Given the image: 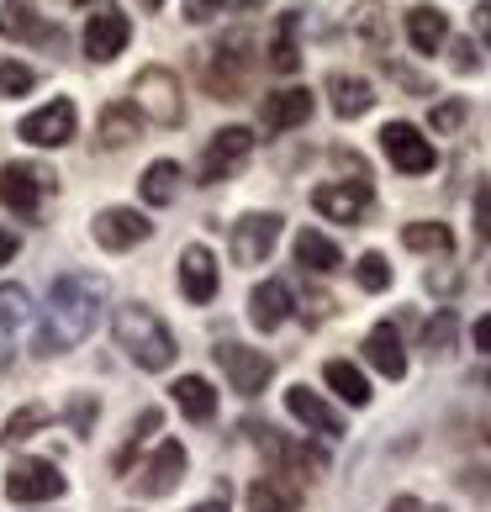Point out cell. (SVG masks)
I'll return each mask as SVG.
<instances>
[{
    "mask_svg": "<svg viewBox=\"0 0 491 512\" xmlns=\"http://www.w3.org/2000/svg\"><path fill=\"white\" fill-rule=\"evenodd\" d=\"M249 69H254V59H249V32H228L212 53H206L201 80H206V90H212L217 101H238L243 90H249Z\"/></svg>",
    "mask_w": 491,
    "mask_h": 512,
    "instance_id": "obj_3",
    "label": "cell"
},
{
    "mask_svg": "<svg viewBox=\"0 0 491 512\" xmlns=\"http://www.w3.org/2000/svg\"><path fill=\"white\" fill-rule=\"evenodd\" d=\"M143 6H164V0H143Z\"/></svg>",
    "mask_w": 491,
    "mask_h": 512,
    "instance_id": "obj_49",
    "label": "cell"
},
{
    "mask_svg": "<svg viewBox=\"0 0 491 512\" xmlns=\"http://www.w3.org/2000/svg\"><path fill=\"white\" fill-rule=\"evenodd\" d=\"M286 412L296 417L301 428L323 433V439H338V433H344V417H338L333 402H323L312 386H291V391H286Z\"/></svg>",
    "mask_w": 491,
    "mask_h": 512,
    "instance_id": "obj_17",
    "label": "cell"
},
{
    "mask_svg": "<svg viewBox=\"0 0 491 512\" xmlns=\"http://www.w3.org/2000/svg\"><path fill=\"white\" fill-rule=\"evenodd\" d=\"M101 307H106V280H101V275H90V270L64 275L59 286L48 291V307H43V317H37L32 349H37V354H64V349H74L80 338L96 333Z\"/></svg>",
    "mask_w": 491,
    "mask_h": 512,
    "instance_id": "obj_1",
    "label": "cell"
},
{
    "mask_svg": "<svg viewBox=\"0 0 491 512\" xmlns=\"http://www.w3.org/2000/svg\"><path fill=\"white\" fill-rule=\"evenodd\" d=\"M48 191H53L48 169H37V164H0V206L16 212L22 222H32L37 212H43Z\"/></svg>",
    "mask_w": 491,
    "mask_h": 512,
    "instance_id": "obj_5",
    "label": "cell"
},
{
    "mask_svg": "<svg viewBox=\"0 0 491 512\" xmlns=\"http://www.w3.org/2000/svg\"><path fill=\"white\" fill-rule=\"evenodd\" d=\"M90 417H96V402H74V407H69V423L80 428V433L90 428Z\"/></svg>",
    "mask_w": 491,
    "mask_h": 512,
    "instance_id": "obj_43",
    "label": "cell"
},
{
    "mask_svg": "<svg viewBox=\"0 0 491 512\" xmlns=\"http://www.w3.org/2000/svg\"><path fill=\"white\" fill-rule=\"evenodd\" d=\"M249 512H296V502L275 481H254L249 486Z\"/></svg>",
    "mask_w": 491,
    "mask_h": 512,
    "instance_id": "obj_33",
    "label": "cell"
},
{
    "mask_svg": "<svg viewBox=\"0 0 491 512\" xmlns=\"http://www.w3.org/2000/svg\"><path fill=\"white\" fill-rule=\"evenodd\" d=\"M175 191H180V164H175V159H154V164L143 169L138 196H143L148 206H169V201H175Z\"/></svg>",
    "mask_w": 491,
    "mask_h": 512,
    "instance_id": "obj_27",
    "label": "cell"
},
{
    "mask_svg": "<svg viewBox=\"0 0 491 512\" xmlns=\"http://www.w3.org/2000/svg\"><path fill=\"white\" fill-rule=\"evenodd\" d=\"M449 64H455L460 74H470V69H476V48H470L465 37H460V43H449Z\"/></svg>",
    "mask_w": 491,
    "mask_h": 512,
    "instance_id": "obj_42",
    "label": "cell"
},
{
    "mask_svg": "<svg viewBox=\"0 0 491 512\" xmlns=\"http://www.w3.org/2000/svg\"><path fill=\"white\" fill-rule=\"evenodd\" d=\"M132 106H138V117H154L164 127H180L185 122V101H180V80L159 64L138 69V80H132Z\"/></svg>",
    "mask_w": 491,
    "mask_h": 512,
    "instance_id": "obj_4",
    "label": "cell"
},
{
    "mask_svg": "<svg viewBox=\"0 0 491 512\" xmlns=\"http://www.w3.org/2000/svg\"><path fill=\"white\" fill-rule=\"evenodd\" d=\"M111 333H117V349L132 359L138 370H169L175 365V333L164 328V317L154 307H143V301H127V307H117V322H111Z\"/></svg>",
    "mask_w": 491,
    "mask_h": 512,
    "instance_id": "obj_2",
    "label": "cell"
},
{
    "mask_svg": "<svg viewBox=\"0 0 491 512\" xmlns=\"http://www.w3.org/2000/svg\"><path fill=\"white\" fill-rule=\"evenodd\" d=\"M328 96H333V111L344 122L365 117V111L375 106V90H370V80H360V74H328Z\"/></svg>",
    "mask_w": 491,
    "mask_h": 512,
    "instance_id": "obj_21",
    "label": "cell"
},
{
    "mask_svg": "<svg viewBox=\"0 0 491 512\" xmlns=\"http://www.w3.org/2000/svg\"><path fill=\"white\" fill-rule=\"evenodd\" d=\"M37 85V74L27 64H16V59H0V101H11V96H27V90Z\"/></svg>",
    "mask_w": 491,
    "mask_h": 512,
    "instance_id": "obj_34",
    "label": "cell"
},
{
    "mask_svg": "<svg viewBox=\"0 0 491 512\" xmlns=\"http://www.w3.org/2000/svg\"><path fill=\"white\" fill-rule=\"evenodd\" d=\"M180 481H185V444L180 439H164L154 454H148L138 491H143V497H169Z\"/></svg>",
    "mask_w": 491,
    "mask_h": 512,
    "instance_id": "obj_15",
    "label": "cell"
},
{
    "mask_svg": "<svg viewBox=\"0 0 491 512\" xmlns=\"http://www.w3.org/2000/svg\"><path fill=\"white\" fill-rule=\"evenodd\" d=\"M460 122H465V106H460V101H444L439 111H433V127H439V132L460 127Z\"/></svg>",
    "mask_w": 491,
    "mask_h": 512,
    "instance_id": "obj_41",
    "label": "cell"
},
{
    "mask_svg": "<svg viewBox=\"0 0 491 512\" xmlns=\"http://www.w3.org/2000/svg\"><path fill=\"white\" fill-rule=\"evenodd\" d=\"M69 6H74V0H69Z\"/></svg>",
    "mask_w": 491,
    "mask_h": 512,
    "instance_id": "obj_50",
    "label": "cell"
},
{
    "mask_svg": "<svg viewBox=\"0 0 491 512\" xmlns=\"http://www.w3.org/2000/svg\"><path fill=\"white\" fill-rule=\"evenodd\" d=\"M381 148H386V159L402 169V175H428V169L439 164L433 143H428L412 122H386V127H381Z\"/></svg>",
    "mask_w": 491,
    "mask_h": 512,
    "instance_id": "obj_8",
    "label": "cell"
},
{
    "mask_svg": "<svg viewBox=\"0 0 491 512\" xmlns=\"http://www.w3.org/2000/svg\"><path fill=\"white\" fill-rule=\"evenodd\" d=\"M360 32L375 48H386V27H381V6H360Z\"/></svg>",
    "mask_w": 491,
    "mask_h": 512,
    "instance_id": "obj_38",
    "label": "cell"
},
{
    "mask_svg": "<svg viewBox=\"0 0 491 512\" xmlns=\"http://www.w3.org/2000/svg\"><path fill=\"white\" fill-rule=\"evenodd\" d=\"M217 286H222V275H217L212 249H206V243H191V249L180 254V291H185V301L206 307V301L217 296Z\"/></svg>",
    "mask_w": 491,
    "mask_h": 512,
    "instance_id": "obj_16",
    "label": "cell"
},
{
    "mask_svg": "<svg viewBox=\"0 0 491 512\" xmlns=\"http://www.w3.org/2000/svg\"><path fill=\"white\" fill-rule=\"evenodd\" d=\"M175 407L191 417V423H212L217 417V391L201 381V375H180L175 381Z\"/></svg>",
    "mask_w": 491,
    "mask_h": 512,
    "instance_id": "obj_25",
    "label": "cell"
},
{
    "mask_svg": "<svg viewBox=\"0 0 491 512\" xmlns=\"http://www.w3.org/2000/svg\"><path fill=\"white\" fill-rule=\"evenodd\" d=\"M286 317H291V286H286V280H264V286H254L249 322H254L259 333H275Z\"/></svg>",
    "mask_w": 491,
    "mask_h": 512,
    "instance_id": "obj_19",
    "label": "cell"
},
{
    "mask_svg": "<svg viewBox=\"0 0 491 512\" xmlns=\"http://www.w3.org/2000/svg\"><path fill=\"white\" fill-rule=\"evenodd\" d=\"M90 233H96L101 249L122 254V249H138V243L154 233V222L143 212H132V206H106V212H96V222H90Z\"/></svg>",
    "mask_w": 491,
    "mask_h": 512,
    "instance_id": "obj_10",
    "label": "cell"
},
{
    "mask_svg": "<svg viewBox=\"0 0 491 512\" xmlns=\"http://www.w3.org/2000/svg\"><path fill=\"white\" fill-rule=\"evenodd\" d=\"M159 428H164V412H143V417H138V428H132V439H127V449H117V460H111V470L122 476V470L138 465V449H143L148 439H154Z\"/></svg>",
    "mask_w": 491,
    "mask_h": 512,
    "instance_id": "obj_31",
    "label": "cell"
},
{
    "mask_svg": "<svg viewBox=\"0 0 491 512\" xmlns=\"http://www.w3.org/2000/svg\"><path fill=\"white\" fill-rule=\"evenodd\" d=\"M407 37H412V48L418 53H439L449 43V22H444V11L439 6H418V11H407Z\"/></svg>",
    "mask_w": 491,
    "mask_h": 512,
    "instance_id": "obj_23",
    "label": "cell"
},
{
    "mask_svg": "<svg viewBox=\"0 0 491 512\" xmlns=\"http://www.w3.org/2000/svg\"><path fill=\"white\" fill-rule=\"evenodd\" d=\"M301 64V43H296V16H280L275 37H270V69L275 74H296Z\"/></svg>",
    "mask_w": 491,
    "mask_h": 512,
    "instance_id": "obj_30",
    "label": "cell"
},
{
    "mask_svg": "<svg viewBox=\"0 0 491 512\" xmlns=\"http://www.w3.org/2000/svg\"><path fill=\"white\" fill-rule=\"evenodd\" d=\"M386 512H423V507H418V497H396Z\"/></svg>",
    "mask_w": 491,
    "mask_h": 512,
    "instance_id": "obj_47",
    "label": "cell"
},
{
    "mask_svg": "<svg viewBox=\"0 0 491 512\" xmlns=\"http://www.w3.org/2000/svg\"><path fill=\"white\" fill-rule=\"evenodd\" d=\"M476 349H481V354H491V317H481V322H476Z\"/></svg>",
    "mask_w": 491,
    "mask_h": 512,
    "instance_id": "obj_45",
    "label": "cell"
},
{
    "mask_svg": "<svg viewBox=\"0 0 491 512\" xmlns=\"http://www.w3.org/2000/svg\"><path fill=\"white\" fill-rule=\"evenodd\" d=\"M476 32H481V43L491 48V0H481V6H476Z\"/></svg>",
    "mask_w": 491,
    "mask_h": 512,
    "instance_id": "obj_44",
    "label": "cell"
},
{
    "mask_svg": "<svg viewBox=\"0 0 491 512\" xmlns=\"http://www.w3.org/2000/svg\"><path fill=\"white\" fill-rule=\"evenodd\" d=\"M307 117H312V90L307 85H291V90L264 96V127H270V132H291Z\"/></svg>",
    "mask_w": 491,
    "mask_h": 512,
    "instance_id": "obj_18",
    "label": "cell"
},
{
    "mask_svg": "<svg viewBox=\"0 0 491 512\" xmlns=\"http://www.w3.org/2000/svg\"><path fill=\"white\" fill-rule=\"evenodd\" d=\"M249 6H259V0H185V16L191 22H212L222 11H249Z\"/></svg>",
    "mask_w": 491,
    "mask_h": 512,
    "instance_id": "obj_36",
    "label": "cell"
},
{
    "mask_svg": "<svg viewBox=\"0 0 491 512\" xmlns=\"http://www.w3.org/2000/svg\"><path fill=\"white\" fill-rule=\"evenodd\" d=\"M138 106L132 101H111L101 111V148H127V143H138Z\"/></svg>",
    "mask_w": 491,
    "mask_h": 512,
    "instance_id": "obj_26",
    "label": "cell"
},
{
    "mask_svg": "<svg viewBox=\"0 0 491 512\" xmlns=\"http://www.w3.org/2000/svg\"><path fill=\"white\" fill-rule=\"evenodd\" d=\"M11 259H16V238L0 233V264H11Z\"/></svg>",
    "mask_w": 491,
    "mask_h": 512,
    "instance_id": "obj_46",
    "label": "cell"
},
{
    "mask_svg": "<svg viewBox=\"0 0 491 512\" xmlns=\"http://www.w3.org/2000/svg\"><path fill=\"white\" fill-rule=\"evenodd\" d=\"M476 233L491 243V180H486L481 191H476Z\"/></svg>",
    "mask_w": 491,
    "mask_h": 512,
    "instance_id": "obj_39",
    "label": "cell"
},
{
    "mask_svg": "<svg viewBox=\"0 0 491 512\" xmlns=\"http://www.w3.org/2000/svg\"><path fill=\"white\" fill-rule=\"evenodd\" d=\"M127 37H132V22H127L122 6H96V11H90V22H85V53L96 64L117 59V53L127 48Z\"/></svg>",
    "mask_w": 491,
    "mask_h": 512,
    "instance_id": "obj_11",
    "label": "cell"
},
{
    "mask_svg": "<svg viewBox=\"0 0 491 512\" xmlns=\"http://www.w3.org/2000/svg\"><path fill=\"white\" fill-rule=\"evenodd\" d=\"M249 148H254V132L249 127H222L217 138H206L201 148V185H222V180H233L243 159H249Z\"/></svg>",
    "mask_w": 491,
    "mask_h": 512,
    "instance_id": "obj_7",
    "label": "cell"
},
{
    "mask_svg": "<svg viewBox=\"0 0 491 512\" xmlns=\"http://www.w3.org/2000/svg\"><path fill=\"white\" fill-rule=\"evenodd\" d=\"M280 243V217L275 212H249L233 222V259L249 270V264H264L270 249Z\"/></svg>",
    "mask_w": 491,
    "mask_h": 512,
    "instance_id": "obj_13",
    "label": "cell"
},
{
    "mask_svg": "<svg viewBox=\"0 0 491 512\" xmlns=\"http://www.w3.org/2000/svg\"><path fill=\"white\" fill-rule=\"evenodd\" d=\"M0 37H11V43H37V37H53L43 27V16H37V0H6V11H0Z\"/></svg>",
    "mask_w": 491,
    "mask_h": 512,
    "instance_id": "obj_22",
    "label": "cell"
},
{
    "mask_svg": "<svg viewBox=\"0 0 491 512\" xmlns=\"http://www.w3.org/2000/svg\"><path fill=\"white\" fill-rule=\"evenodd\" d=\"M402 243H407V249L412 254H455V233H449V227L444 222H407L402 227Z\"/></svg>",
    "mask_w": 491,
    "mask_h": 512,
    "instance_id": "obj_29",
    "label": "cell"
},
{
    "mask_svg": "<svg viewBox=\"0 0 491 512\" xmlns=\"http://www.w3.org/2000/svg\"><path fill=\"white\" fill-rule=\"evenodd\" d=\"M296 259L307 264L312 275H333L338 264H344V254H338V243H333V238H323L317 227H301V233H296Z\"/></svg>",
    "mask_w": 491,
    "mask_h": 512,
    "instance_id": "obj_24",
    "label": "cell"
},
{
    "mask_svg": "<svg viewBox=\"0 0 491 512\" xmlns=\"http://www.w3.org/2000/svg\"><path fill=\"white\" fill-rule=\"evenodd\" d=\"M32 317V296L22 286H0V328H22Z\"/></svg>",
    "mask_w": 491,
    "mask_h": 512,
    "instance_id": "obj_32",
    "label": "cell"
},
{
    "mask_svg": "<svg viewBox=\"0 0 491 512\" xmlns=\"http://www.w3.org/2000/svg\"><path fill=\"white\" fill-rule=\"evenodd\" d=\"M449 333H455V317L439 312V317L428 322V349H444V344H449Z\"/></svg>",
    "mask_w": 491,
    "mask_h": 512,
    "instance_id": "obj_40",
    "label": "cell"
},
{
    "mask_svg": "<svg viewBox=\"0 0 491 512\" xmlns=\"http://www.w3.org/2000/svg\"><path fill=\"white\" fill-rule=\"evenodd\" d=\"M64 491H69V481L53 460H16L6 470V497L22 502V507L27 502H59Z\"/></svg>",
    "mask_w": 491,
    "mask_h": 512,
    "instance_id": "obj_6",
    "label": "cell"
},
{
    "mask_svg": "<svg viewBox=\"0 0 491 512\" xmlns=\"http://www.w3.org/2000/svg\"><path fill=\"white\" fill-rule=\"evenodd\" d=\"M365 359L386 375V381H402V375H407V349H402V338H396L391 322H375V328H370V338H365Z\"/></svg>",
    "mask_w": 491,
    "mask_h": 512,
    "instance_id": "obj_20",
    "label": "cell"
},
{
    "mask_svg": "<svg viewBox=\"0 0 491 512\" xmlns=\"http://www.w3.org/2000/svg\"><path fill=\"white\" fill-rule=\"evenodd\" d=\"M16 132H22V143H32V148H64L74 138V101L59 96V101L37 106L32 117H22Z\"/></svg>",
    "mask_w": 491,
    "mask_h": 512,
    "instance_id": "obj_9",
    "label": "cell"
},
{
    "mask_svg": "<svg viewBox=\"0 0 491 512\" xmlns=\"http://www.w3.org/2000/svg\"><path fill=\"white\" fill-rule=\"evenodd\" d=\"M43 423H48V407H37V402H32V407H22V412H11V423H6V433H0V439H11V444H16V439H27V433H32V428H43Z\"/></svg>",
    "mask_w": 491,
    "mask_h": 512,
    "instance_id": "obj_37",
    "label": "cell"
},
{
    "mask_svg": "<svg viewBox=\"0 0 491 512\" xmlns=\"http://www.w3.org/2000/svg\"><path fill=\"white\" fill-rule=\"evenodd\" d=\"M323 381L344 396L349 407H365L370 402V381H365V370L360 365H349V359H328L323 365Z\"/></svg>",
    "mask_w": 491,
    "mask_h": 512,
    "instance_id": "obj_28",
    "label": "cell"
},
{
    "mask_svg": "<svg viewBox=\"0 0 491 512\" xmlns=\"http://www.w3.org/2000/svg\"><path fill=\"white\" fill-rule=\"evenodd\" d=\"M217 365L233 381L238 396H259L264 386H270V375H275L270 359H264L259 349H243V344H217Z\"/></svg>",
    "mask_w": 491,
    "mask_h": 512,
    "instance_id": "obj_12",
    "label": "cell"
},
{
    "mask_svg": "<svg viewBox=\"0 0 491 512\" xmlns=\"http://www.w3.org/2000/svg\"><path fill=\"white\" fill-rule=\"evenodd\" d=\"M312 206L333 222H360L370 212V185L365 180H333V185H317Z\"/></svg>",
    "mask_w": 491,
    "mask_h": 512,
    "instance_id": "obj_14",
    "label": "cell"
},
{
    "mask_svg": "<svg viewBox=\"0 0 491 512\" xmlns=\"http://www.w3.org/2000/svg\"><path fill=\"white\" fill-rule=\"evenodd\" d=\"M191 512H228V507H222V502H201V507H191Z\"/></svg>",
    "mask_w": 491,
    "mask_h": 512,
    "instance_id": "obj_48",
    "label": "cell"
},
{
    "mask_svg": "<svg viewBox=\"0 0 491 512\" xmlns=\"http://www.w3.org/2000/svg\"><path fill=\"white\" fill-rule=\"evenodd\" d=\"M354 275H360V286L365 291H386L391 286V264H386V254H360V264H354Z\"/></svg>",
    "mask_w": 491,
    "mask_h": 512,
    "instance_id": "obj_35",
    "label": "cell"
}]
</instances>
